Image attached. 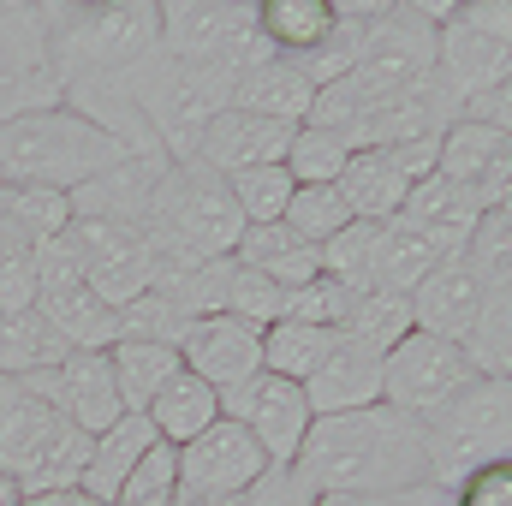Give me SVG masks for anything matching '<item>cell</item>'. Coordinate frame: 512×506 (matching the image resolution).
Instances as JSON below:
<instances>
[{"label":"cell","mask_w":512,"mask_h":506,"mask_svg":"<svg viewBox=\"0 0 512 506\" xmlns=\"http://www.w3.org/2000/svg\"><path fill=\"white\" fill-rule=\"evenodd\" d=\"M0 185H6V179H0Z\"/></svg>","instance_id":"50"},{"label":"cell","mask_w":512,"mask_h":506,"mask_svg":"<svg viewBox=\"0 0 512 506\" xmlns=\"http://www.w3.org/2000/svg\"><path fill=\"white\" fill-rule=\"evenodd\" d=\"M465 262L489 280V286H512V215L507 209H483L477 227L465 233Z\"/></svg>","instance_id":"39"},{"label":"cell","mask_w":512,"mask_h":506,"mask_svg":"<svg viewBox=\"0 0 512 506\" xmlns=\"http://www.w3.org/2000/svg\"><path fill=\"white\" fill-rule=\"evenodd\" d=\"M346 221H352V209L340 203V191H334V185H298V191H292V203H286V215H280V227H286L292 239L316 245V251H322Z\"/></svg>","instance_id":"36"},{"label":"cell","mask_w":512,"mask_h":506,"mask_svg":"<svg viewBox=\"0 0 512 506\" xmlns=\"http://www.w3.org/2000/svg\"><path fill=\"white\" fill-rule=\"evenodd\" d=\"M233 262H239V268H251V274H262V280H274L280 292H298L304 280H316V274H322L316 245L292 239L280 221H274V227H245V233H239V245H233Z\"/></svg>","instance_id":"26"},{"label":"cell","mask_w":512,"mask_h":506,"mask_svg":"<svg viewBox=\"0 0 512 506\" xmlns=\"http://www.w3.org/2000/svg\"><path fill=\"white\" fill-rule=\"evenodd\" d=\"M185 328H191V322H185L161 292H137L131 304L114 310V340H137V346H173V352H179Z\"/></svg>","instance_id":"37"},{"label":"cell","mask_w":512,"mask_h":506,"mask_svg":"<svg viewBox=\"0 0 512 506\" xmlns=\"http://www.w3.org/2000/svg\"><path fill=\"white\" fill-rule=\"evenodd\" d=\"M221 316H233V322H251V328H274L280 316H286V292L274 286V280H262L251 268H239L233 262V280H227V310Z\"/></svg>","instance_id":"41"},{"label":"cell","mask_w":512,"mask_h":506,"mask_svg":"<svg viewBox=\"0 0 512 506\" xmlns=\"http://www.w3.org/2000/svg\"><path fill=\"white\" fill-rule=\"evenodd\" d=\"M167 155H120L108 173L72 191V221H120V227H149L155 191L167 179Z\"/></svg>","instance_id":"19"},{"label":"cell","mask_w":512,"mask_h":506,"mask_svg":"<svg viewBox=\"0 0 512 506\" xmlns=\"http://www.w3.org/2000/svg\"><path fill=\"white\" fill-rule=\"evenodd\" d=\"M42 405H54L72 429L84 435H102L114 429L126 411H120V393H114V370H108V352H66L48 376L24 381Z\"/></svg>","instance_id":"16"},{"label":"cell","mask_w":512,"mask_h":506,"mask_svg":"<svg viewBox=\"0 0 512 506\" xmlns=\"http://www.w3.org/2000/svg\"><path fill=\"white\" fill-rule=\"evenodd\" d=\"M298 126H280V120H262V114H245V108H221L203 137H197V155L209 173L233 179V173H251V167H280L286 161V143H292Z\"/></svg>","instance_id":"20"},{"label":"cell","mask_w":512,"mask_h":506,"mask_svg":"<svg viewBox=\"0 0 512 506\" xmlns=\"http://www.w3.org/2000/svg\"><path fill=\"white\" fill-rule=\"evenodd\" d=\"M108 506H179V459H173V447L155 441Z\"/></svg>","instance_id":"40"},{"label":"cell","mask_w":512,"mask_h":506,"mask_svg":"<svg viewBox=\"0 0 512 506\" xmlns=\"http://www.w3.org/2000/svg\"><path fill=\"white\" fill-rule=\"evenodd\" d=\"M435 78L465 108L483 90L512 84V6L507 0H459L435 24Z\"/></svg>","instance_id":"8"},{"label":"cell","mask_w":512,"mask_h":506,"mask_svg":"<svg viewBox=\"0 0 512 506\" xmlns=\"http://www.w3.org/2000/svg\"><path fill=\"white\" fill-rule=\"evenodd\" d=\"M126 96L143 114V126L155 131V143L167 149V161H191L203 126L221 108H233V84L227 78H215V72H203L191 60H173L161 48L137 72H126Z\"/></svg>","instance_id":"4"},{"label":"cell","mask_w":512,"mask_h":506,"mask_svg":"<svg viewBox=\"0 0 512 506\" xmlns=\"http://www.w3.org/2000/svg\"><path fill=\"white\" fill-rule=\"evenodd\" d=\"M143 233H149V245H167L185 256H233L245 215H239L221 173H209L203 161H173Z\"/></svg>","instance_id":"6"},{"label":"cell","mask_w":512,"mask_h":506,"mask_svg":"<svg viewBox=\"0 0 512 506\" xmlns=\"http://www.w3.org/2000/svg\"><path fill=\"white\" fill-rule=\"evenodd\" d=\"M233 108L262 114V120H280V126H304L310 108H316V84H310L292 60L268 54L256 72H245V78L233 84Z\"/></svg>","instance_id":"24"},{"label":"cell","mask_w":512,"mask_h":506,"mask_svg":"<svg viewBox=\"0 0 512 506\" xmlns=\"http://www.w3.org/2000/svg\"><path fill=\"white\" fill-rule=\"evenodd\" d=\"M316 506H447V489L423 483L405 495H316Z\"/></svg>","instance_id":"46"},{"label":"cell","mask_w":512,"mask_h":506,"mask_svg":"<svg viewBox=\"0 0 512 506\" xmlns=\"http://www.w3.org/2000/svg\"><path fill=\"white\" fill-rule=\"evenodd\" d=\"M108 370H114V393H120V411L143 417L149 399L179 376V352L173 346H137V340H114L108 346Z\"/></svg>","instance_id":"30"},{"label":"cell","mask_w":512,"mask_h":506,"mask_svg":"<svg viewBox=\"0 0 512 506\" xmlns=\"http://www.w3.org/2000/svg\"><path fill=\"white\" fill-rule=\"evenodd\" d=\"M411 227H423L429 239H435V251L441 256H459L465 251V233L477 227V215H483V203L465 191V185H453V179H441V173H429L423 185H411V197H405V209H399Z\"/></svg>","instance_id":"23"},{"label":"cell","mask_w":512,"mask_h":506,"mask_svg":"<svg viewBox=\"0 0 512 506\" xmlns=\"http://www.w3.org/2000/svg\"><path fill=\"white\" fill-rule=\"evenodd\" d=\"M179 506H239V501H203V495H179Z\"/></svg>","instance_id":"49"},{"label":"cell","mask_w":512,"mask_h":506,"mask_svg":"<svg viewBox=\"0 0 512 506\" xmlns=\"http://www.w3.org/2000/svg\"><path fill=\"white\" fill-rule=\"evenodd\" d=\"M60 84L66 78H126L161 48V0L108 6H48Z\"/></svg>","instance_id":"3"},{"label":"cell","mask_w":512,"mask_h":506,"mask_svg":"<svg viewBox=\"0 0 512 506\" xmlns=\"http://www.w3.org/2000/svg\"><path fill=\"white\" fill-rule=\"evenodd\" d=\"M256 30L274 54L298 60L340 30V0H256Z\"/></svg>","instance_id":"28"},{"label":"cell","mask_w":512,"mask_h":506,"mask_svg":"<svg viewBox=\"0 0 512 506\" xmlns=\"http://www.w3.org/2000/svg\"><path fill=\"white\" fill-rule=\"evenodd\" d=\"M435 262H441L435 239H429L423 227H411L405 215H393V221H382V227H376L370 292H399V298H411V292H417V280H423Z\"/></svg>","instance_id":"25"},{"label":"cell","mask_w":512,"mask_h":506,"mask_svg":"<svg viewBox=\"0 0 512 506\" xmlns=\"http://www.w3.org/2000/svg\"><path fill=\"white\" fill-rule=\"evenodd\" d=\"M459 352H465V364H471L477 376H489V381L512 376V286H495V292H489V304H483L477 322L465 328Z\"/></svg>","instance_id":"33"},{"label":"cell","mask_w":512,"mask_h":506,"mask_svg":"<svg viewBox=\"0 0 512 506\" xmlns=\"http://www.w3.org/2000/svg\"><path fill=\"white\" fill-rule=\"evenodd\" d=\"M143 417H149V429H155L161 447H185V441H197L209 423H221V393H215L209 381H197L191 370H179V376L149 399Z\"/></svg>","instance_id":"27"},{"label":"cell","mask_w":512,"mask_h":506,"mask_svg":"<svg viewBox=\"0 0 512 506\" xmlns=\"http://www.w3.org/2000/svg\"><path fill=\"white\" fill-rule=\"evenodd\" d=\"M304 405H310V417H340V411L382 405V358L340 340L328 352V364L304 381Z\"/></svg>","instance_id":"21"},{"label":"cell","mask_w":512,"mask_h":506,"mask_svg":"<svg viewBox=\"0 0 512 506\" xmlns=\"http://www.w3.org/2000/svg\"><path fill=\"white\" fill-rule=\"evenodd\" d=\"M352 298H358V292H346L340 280L316 274V280H304L298 292H286V322H310V328H340V322H346V310H352Z\"/></svg>","instance_id":"43"},{"label":"cell","mask_w":512,"mask_h":506,"mask_svg":"<svg viewBox=\"0 0 512 506\" xmlns=\"http://www.w3.org/2000/svg\"><path fill=\"white\" fill-rule=\"evenodd\" d=\"M179 370L209 381L215 393H233L239 381L262 370V328L233 322V316H197L179 340Z\"/></svg>","instance_id":"17"},{"label":"cell","mask_w":512,"mask_h":506,"mask_svg":"<svg viewBox=\"0 0 512 506\" xmlns=\"http://www.w3.org/2000/svg\"><path fill=\"white\" fill-rule=\"evenodd\" d=\"M346 161H352V149H346V137H334L328 126H298L292 131V143H286V173H292V185H334L340 173H346Z\"/></svg>","instance_id":"35"},{"label":"cell","mask_w":512,"mask_h":506,"mask_svg":"<svg viewBox=\"0 0 512 506\" xmlns=\"http://www.w3.org/2000/svg\"><path fill=\"white\" fill-rule=\"evenodd\" d=\"M489 292H495V286H489L465 256H441V262L417 280V292H411V328L459 346L465 328L477 322V310L489 304Z\"/></svg>","instance_id":"18"},{"label":"cell","mask_w":512,"mask_h":506,"mask_svg":"<svg viewBox=\"0 0 512 506\" xmlns=\"http://www.w3.org/2000/svg\"><path fill=\"white\" fill-rule=\"evenodd\" d=\"M429 435V483L453 489L483 465H507L512 447V381L477 376L459 399H447L435 417H423Z\"/></svg>","instance_id":"5"},{"label":"cell","mask_w":512,"mask_h":506,"mask_svg":"<svg viewBox=\"0 0 512 506\" xmlns=\"http://www.w3.org/2000/svg\"><path fill=\"white\" fill-rule=\"evenodd\" d=\"M221 417H233L251 435L268 465H292L298 447H304V435H310V423H316L310 405H304V387L268 376V370H256L233 393H221Z\"/></svg>","instance_id":"13"},{"label":"cell","mask_w":512,"mask_h":506,"mask_svg":"<svg viewBox=\"0 0 512 506\" xmlns=\"http://www.w3.org/2000/svg\"><path fill=\"white\" fill-rule=\"evenodd\" d=\"M0 221L18 239L42 245V239H60L72 227V197L66 191H42V185H0Z\"/></svg>","instance_id":"34"},{"label":"cell","mask_w":512,"mask_h":506,"mask_svg":"<svg viewBox=\"0 0 512 506\" xmlns=\"http://www.w3.org/2000/svg\"><path fill=\"white\" fill-rule=\"evenodd\" d=\"M435 173V137L423 143H393V149H352L346 173L334 179L340 203L352 209V221H393L411 197V185H423Z\"/></svg>","instance_id":"12"},{"label":"cell","mask_w":512,"mask_h":506,"mask_svg":"<svg viewBox=\"0 0 512 506\" xmlns=\"http://www.w3.org/2000/svg\"><path fill=\"white\" fill-rule=\"evenodd\" d=\"M239 506H316V495L292 477V465H268L251 489L239 495Z\"/></svg>","instance_id":"45"},{"label":"cell","mask_w":512,"mask_h":506,"mask_svg":"<svg viewBox=\"0 0 512 506\" xmlns=\"http://www.w3.org/2000/svg\"><path fill=\"white\" fill-rule=\"evenodd\" d=\"M334 334L352 340V346H364V352H376V358H387L411 334V298H399V292H358L352 310H346V322Z\"/></svg>","instance_id":"32"},{"label":"cell","mask_w":512,"mask_h":506,"mask_svg":"<svg viewBox=\"0 0 512 506\" xmlns=\"http://www.w3.org/2000/svg\"><path fill=\"white\" fill-rule=\"evenodd\" d=\"M447 506H512V465H483L447 489Z\"/></svg>","instance_id":"44"},{"label":"cell","mask_w":512,"mask_h":506,"mask_svg":"<svg viewBox=\"0 0 512 506\" xmlns=\"http://www.w3.org/2000/svg\"><path fill=\"white\" fill-rule=\"evenodd\" d=\"M66 352H72V346L42 322V310H36V304H30V310L0 316V376H12V381L48 376Z\"/></svg>","instance_id":"29"},{"label":"cell","mask_w":512,"mask_h":506,"mask_svg":"<svg viewBox=\"0 0 512 506\" xmlns=\"http://www.w3.org/2000/svg\"><path fill=\"white\" fill-rule=\"evenodd\" d=\"M471 381H477V370L465 364V352L453 340H435V334H417L411 328L382 358V405L405 411V417H435Z\"/></svg>","instance_id":"11"},{"label":"cell","mask_w":512,"mask_h":506,"mask_svg":"<svg viewBox=\"0 0 512 506\" xmlns=\"http://www.w3.org/2000/svg\"><path fill=\"white\" fill-rule=\"evenodd\" d=\"M0 506H24V495H18V483L0 471Z\"/></svg>","instance_id":"48"},{"label":"cell","mask_w":512,"mask_h":506,"mask_svg":"<svg viewBox=\"0 0 512 506\" xmlns=\"http://www.w3.org/2000/svg\"><path fill=\"white\" fill-rule=\"evenodd\" d=\"M155 447V429H149V417H120L114 429H102V435H90V459H84V477H78V495L96 506H108L120 495V483H126L131 471L143 465V453Z\"/></svg>","instance_id":"22"},{"label":"cell","mask_w":512,"mask_h":506,"mask_svg":"<svg viewBox=\"0 0 512 506\" xmlns=\"http://www.w3.org/2000/svg\"><path fill=\"white\" fill-rule=\"evenodd\" d=\"M292 477L310 495H405L429 483V435L423 417L393 405H364L340 417H316Z\"/></svg>","instance_id":"1"},{"label":"cell","mask_w":512,"mask_h":506,"mask_svg":"<svg viewBox=\"0 0 512 506\" xmlns=\"http://www.w3.org/2000/svg\"><path fill=\"white\" fill-rule=\"evenodd\" d=\"M84 459H90V435L72 429L54 405L36 399V411L24 417V429L0 447V471L18 483L24 501H42V495H72L78 477H84Z\"/></svg>","instance_id":"10"},{"label":"cell","mask_w":512,"mask_h":506,"mask_svg":"<svg viewBox=\"0 0 512 506\" xmlns=\"http://www.w3.org/2000/svg\"><path fill=\"white\" fill-rule=\"evenodd\" d=\"M227 191H233V203H239V215H245V227H274L280 215H286V203H292V173L286 167H251V173H233L227 179Z\"/></svg>","instance_id":"38"},{"label":"cell","mask_w":512,"mask_h":506,"mask_svg":"<svg viewBox=\"0 0 512 506\" xmlns=\"http://www.w3.org/2000/svg\"><path fill=\"white\" fill-rule=\"evenodd\" d=\"M36 304V245L0 221V316Z\"/></svg>","instance_id":"42"},{"label":"cell","mask_w":512,"mask_h":506,"mask_svg":"<svg viewBox=\"0 0 512 506\" xmlns=\"http://www.w3.org/2000/svg\"><path fill=\"white\" fill-rule=\"evenodd\" d=\"M173 459H179V495H203V501H239L256 477L268 471L262 447L233 417H221L197 441L173 447Z\"/></svg>","instance_id":"14"},{"label":"cell","mask_w":512,"mask_h":506,"mask_svg":"<svg viewBox=\"0 0 512 506\" xmlns=\"http://www.w3.org/2000/svg\"><path fill=\"white\" fill-rule=\"evenodd\" d=\"M60 102V60L42 0H0V126Z\"/></svg>","instance_id":"9"},{"label":"cell","mask_w":512,"mask_h":506,"mask_svg":"<svg viewBox=\"0 0 512 506\" xmlns=\"http://www.w3.org/2000/svg\"><path fill=\"white\" fill-rule=\"evenodd\" d=\"M36 411V393L24 387V381H12V376H0V447L24 429V417Z\"/></svg>","instance_id":"47"},{"label":"cell","mask_w":512,"mask_h":506,"mask_svg":"<svg viewBox=\"0 0 512 506\" xmlns=\"http://www.w3.org/2000/svg\"><path fill=\"white\" fill-rule=\"evenodd\" d=\"M161 54L239 84L274 48L262 42L256 6H245V0H167L161 6Z\"/></svg>","instance_id":"7"},{"label":"cell","mask_w":512,"mask_h":506,"mask_svg":"<svg viewBox=\"0 0 512 506\" xmlns=\"http://www.w3.org/2000/svg\"><path fill=\"white\" fill-rule=\"evenodd\" d=\"M72 256L90 280V292L120 310L137 292H149V233L143 227H120V221H72L66 227Z\"/></svg>","instance_id":"15"},{"label":"cell","mask_w":512,"mask_h":506,"mask_svg":"<svg viewBox=\"0 0 512 506\" xmlns=\"http://www.w3.org/2000/svg\"><path fill=\"white\" fill-rule=\"evenodd\" d=\"M126 149L102 126H90L84 114H72L66 102L18 114L0 126V179L6 185H42V191H78L96 173H108Z\"/></svg>","instance_id":"2"},{"label":"cell","mask_w":512,"mask_h":506,"mask_svg":"<svg viewBox=\"0 0 512 506\" xmlns=\"http://www.w3.org/2000/svg\"><path fill=\"white\" fill-rule=\"evenodd\" d=\"M334 346H340L334 328H310V322H286V316H280L274 328H262V370L304 387V381L328 364Z\"/></svg>","instance_id":"31"}]
</instances>
